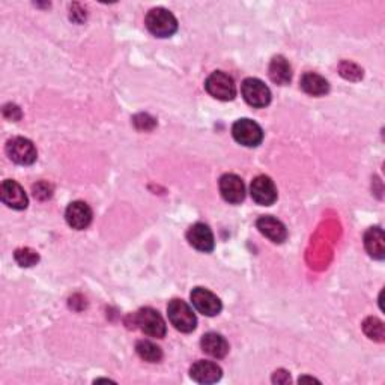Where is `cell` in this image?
<instances>
[{
	"label": "cell",
	"instance_id": "cell-16",
	"mask_svg": "<svg viewBox=\"0 0 385 385\" xmlns=\"http://www.w3.org/2000/svg\"><path fill=\"white\" fill-rule=\"evenodd\" d=\"M200 346L212 359H225L229 352V343L222 334L217 333H206L200 340Z\"/></svg>",
	"mask_w": 385,
	"mask_h": 385
},
{
	"label": "cell",
	"instance_id": "cell-13",
	"mask_svg": "<svg viewBox=\"0 0 385 385\" xmlns=\"http://www.w3.org/2000/svg\"><path fill=\"white\" fill-rule=\"evenodd\" d=\"M65 218H66V223L73 229L83 230L92 222V210L86 202L76 200L68 205V208L65 211Z\"/></svg>",
	"mask_w": 385,
	"mask_h": 385
},
{
	"label": "cell",
	"instance_id": "cell-8",
	"mask_svg": "<svg viewBox=\"0 0 385 385\" xmlns=\"http://www.w3.org/2000/svg\"><path fill=\"white\" fill-rule=\"evenodd\" d=\"M190 298H191L192 307H195L199 313H202L205 316H210V318H212V316H217L223 309L220 298L205 287L192 289L191 294H190Z\"/></svg>",
	"mask_w": 385,
	"mask_h": 385
},
{
	"label": "cell",
	"instance_id": "cell-14",
	"mask_svg": "<svg viewBox=\"0 0 385 385\" xmlns=\"http://www.w3.org/2000/svg\"><path fill=\"white\" fill-rule=\"evenodd\" d=\"M256 226L259 232L272 242L282 244L287 240V229L276 217H272V215L260 217L256 222Z\"/></svg>",
	"mask_w": 385,
	"mask_h": 385
},
{
	"label": "cell",
	"instance_id": "cell-21",
	"mask_svg": "<svg viewBox=\"0 0 385 385\" xmlns=\"http://www.w3.org/2000/svg\"><path fill=\"white\" fill-rule=\"evenodd\" d=\"M363 332L366 333L369 339L376 340V342H384V337H385L384 322L378 318H374V316H370V318H367L363 322Z\"/></svg>",
	"mask_w": 385,
	"mask_h": 385
},
{
	"label": "cell",
	"instance_id": "cell-2",
	"mask_svg": "<svg viewBox=\"0 0 385 385\" xmlns=\"http://www.w3.org/2000/svg\"><path fill=\"white\" fill-rule=\"evenodd\" d=\"M168 316L172 325L181 333H191L196 329L197 319L192 309L183 299H172L168 306Z\"/></svg>",
	"mask_w": 385,
	"mask_h": 385
},
{
	"label": "cell",
	"instance_id": "cell-7",
	"mask_svg": "<svg viewBox=\"0 0 385 385\" xmlns=\"http://www.w3.org/2000/svg\"><path fill=\"white\" fill-rule=\"evenodd\" d=\"M6 154L8 157L21 166H31L38 158V153L35 145L24 137H14L6 143Z\"/></svg>",
	"mask_w": 385,
	"mask_h": 385
},
{
	"label": "cell",
	"instance_id": "cell-11",
	"mask_svg": "<svg viewBox=\"0 0 385 385\" xmlns=\"http://www.w3.org/2000/svg\"><path fill=\"white\" fill-rule=\"evenodd\" d=\"M187 240L196 250L203 253H211L215 247L212 230L203 223L192 225L187 232Z\"/></svg>",
	"mask_w": 385,
	"mask_h": 385
},
{
	"label": "cell",
	"instance_id": "cell-19",
	"mask_svg": "<svg viewBox=\"0 0 385 385\" xmlns=\"http://www.w3.org/2000/svg\"><path fill=\"white\" fill-rule=\"evenodd\" d=\"M299 86L302 91L312 96H322L329 91L328 81L316 73H306L302 76L299 80Z\"/></svg>",
	"mask_w": 385,
	"mask_h": 385
},
{
	"label": "cell",
	"instance_id": "cell-5",
	"mask_svg": "<svg viewBox=\"0 0 385 385\" xmlns=\"http://www.w3.org/2000/svg\"><path fill=\"white\" fill-rule=\"evenodd\" d=\"M241 93L245 103L255 108H264L271 103V91L259 78H245L241 85Z\"/></svg>",
	"mask_w": 385,
	"mask_h": 385
},
{
	"label": "cell",
	"instance_id": "cell-17",
	"mask_svg": "<svg viewBox=\"0 0 385 385\" xmlns=\"http://www.w3.org/2000/svg\"><path fill=\"white\" fill-rule=\"evenodd\" d=\"M364 247L369 253L376 260L385 257V237L381 227H370L364 233Z\"/></svg>",
	"mask_w": 385,
	"mask_h": 385
},
{
	"label": "cell",
	"instance_id": "cell-18",
	"mask_svg": "<svg viewBox=\"0 0 385 385\" xmlns=\"http://www.w3.org/2000/svg\"><path fill=\"white\" fill-rule=\"evenodd\" d=\"M270 78L274 81L276 85L284 86L292 78V68L283 56H276L272 58L270 63V70H268Z\"/></svg>",
	"mask_w": 385,
	"mask_h": 385
},
{
	"label": "cell",
	"instance_id": "cell-10",
	"mask_svg": "<svg viewBox=\"0 0 385 385\" xmlns=\"http://www.w3.org/2000/svg\"><path fill=\"white\" fill-rule=\"evenodd\" d=\"M0 197H2V202L8 206V208L17 211L26 210L27 203H29L23 187L17 181L12 180L4 181L2 187H0Z\"/></svg>",
	"mask_w": 385,
	"mask_h": 385
},
{
	"label": "cell",
	"instance_id": "cell-20",
	"mask_svg": "<svg viewBox=\"0 0 385 385\" xmlns=\"http://www.w3.org/2000/svg\"><path fill=\"white\" fill-rule=\"evenodd\" d=\"M135 351L139 354L142 360L148 363H160L163 359V351L160 346H157L155 343L149 342V340H140L137 342Z\"/></svg>",
	"mask_w": 385,
	"mask_h": 385
},
{
	"label": "cell",
	"instance_id": "cell-9",
	"mask_svg": "<svg viewBox=\"0 0 385 385\" xmlns=\"http://www.w3.org/2000/svg\"><path fill=\"white\" fill-rule=\"evenodd\" d=\"M250 195L252 199L262 206H271L277 200V188L274 185L270 176L260 175L252 181L250 184Z\"/></svg>",
	"mask_w": 385,
	"mask_h": 385
},
{
	"label": "cell",
	"instance_id": "cell-12",
	"mask_svg": "<svg viewBox=\"0 0 385 385\" xmlns=\"http://www.w3.org/2000/svg\"><path fill=\"white\" fill-rule=\"evenodd\" d=\"M220 192L226 202L238 205L245 199V187L240 176L226 173L220 178Z\"/></svg>",
	"mask_w": 385,
	"mask_h": 385
},
{
	"label": "cell",
	"instance_id": "cell-22",
	"mask_svg": "<svg viewBox=\"0 0 385 385\" xmlns=\"http://www.w3.org/2000/svg\"><path fill=\"white\" fill-rule=\"evenodd\" d=\"M14 259H16V262L23 267V268H29L34 267L39 262V255L29 249V247H24V249H19L14 253Z\"/></svg>",
	"mask_w": 385,
	"mask_h": 385
},
{
	"label": "cell",
	"instance_id": "cell-4",
	"mask_svg": "<svg viewBox=\"0 0 385 385\" xmlns=\"http://www.w3.org/2000/svg\"><path fill=\"white\" fill-rule=\"evenodd\" d=\"M134 322L139 327L142 332L149 337L163 339L166 336V322H164L163 316L150 307H143L134 316Z\"/></svg>",
	"mask_w": 385,
	"mask_h": 385
},
{
	"label": "cell",
	"instance_id": "cell-15",
	"mask_svg": "<svg viewBox=\"0 0 385 385\" xmlns=\"http://www.w3.org/2000/svg\"><path fill=\"white\" fill-rule=\"evenodd\" d=\"M190 375L199 384H214L222 379L223 370L214 361H196L190 369Z\"/></svg>",
	"mask_w": 385,
	"mask_h": 385
},
{
	"label": "cell",
	"instance_id": "cell-23",
	"mask_svg": "<svg viewBox=\"0 0 385 385\" xmlns=\"http://www.w3.org/2000/svg\"><path fill=\"white\" fill-rule=\"evenodd\" d=\"M51 192H53V188L47 183H38L36 185H34V195H35V197H38L41 200H46V199L51 197Z\"/></svg>",
	"mask_w": 385,
	"mask_h": 385
},
{
	"label": "cell",
	"instance_id": "cell-1",
	"mask_svg": "<svg viewBox=\"0 0 385 385\" xmlns=\"http://www.w3.org/2000/svg\"><path fill=\"white\" fill-rule=\"evenodd\" d=\"M148 31L157 38H169L178 31V20L166 8H154L145 19Z\"/></svg>",
	"mask_w": 385,
	"mask_h": 385
},
{
	"label": "cell",
	"instance_id": "cell-3",
	"mask_svg": "<svg viewBox=\"0 0 385 385\" xmlns=\"http://www.w3.org/2000/svg\"><path fill=\"white\" fill-rule=\"evenodd\" d=\"M205 89L218 101H232L237 96L235 81L229 74L222 71H215L206 78Z\"/></svg>",
	"mask_w": 385,
	"mask_h": 385
},
{
	"label": "cell",
	"instance_id": "cell-6",
	"mask_svg": "<svg viewBox=\"0 0 385 385\" xmlns=\"http://www.w3.org/2000/svg\"><path fill=\"white\" fill-rule=\"evenodd\" d=\"M232 135L245 148H256L264 140V131L252 119H240L232 127Z\"/></svg>",
	"mask_w": 385,
	"mask_h": 385
}]
</instances>
